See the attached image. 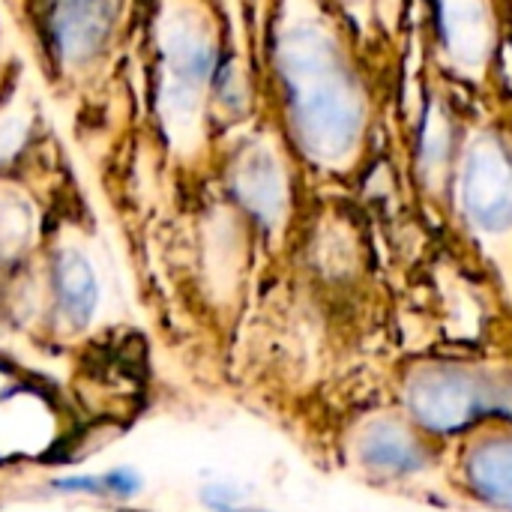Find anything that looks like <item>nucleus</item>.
I'll return each instance as SVG.
<instances>
[{
  "mask_svg": "<svg viewBox=\"0 0 512 512\" xmlns=\"http://www.w3.org/2000/svg\"><path fill=\"white\" fill-rule=\"evenodd\" d=\"M252 60L219 0H147L141 39V132L171 168L216 162L252 123Z\"/></svg>",
  "mask_w": 512,
  "mask_h": 512,
  "instance_id": "f257e3e1",
  "label": "nucleus"
},
{
  "mask_svg": "<svg viewBox=\"0 0 512 512\" xmlns=\"http://www.w3.org/2000/svg\"><path fill=\"white\" fill-rule=\"evenodd\" d=\"M360 36L330 0H273L267 21V93L273 123L297 159L351 174L369 153L375 93Z\"/></svg>",
  "mask_w": 512,
  "mask_h": 512,
  "instance_id": "f03ea898",
  "label": "nucleus"
},
{
  "mask_svg": "<svg viewBox=\"0 0 512 512\" xmlns=\"http://www.w3.org/2000/svg\"><path fill=\"white\" fill-rule=\"evenodd\" d=\"M45 99L84 144L141 129L147 0H3Z\"/></svg>",
  "mask_w": 512,
  "mask_h": 512,
  "instance_id": "7ed1b4c3",
  "label": "nucleus"
},
{
  "mask_svg": "<svg viewBox=\"0 0 512 512\" xmlns=\"http://www.w3.org/2000/svg\"><path fill=\"white\" fill-rule=\"evenodd\" d=\"M450 189L468 228L483 237L512 231V135L504 123L462 120Z\"/></svg>",
  "mask_w": 512,
  "mask_h": 512,
  "instance_id": "20e7f679",
  "label": "nucleus"
},
{
  "mask_svg": "<svg viewBox=\"0 0 512 512\" xmlns=\"http://www.w3.org/2000/svg\"><path fill=\"white\" fill-rule=\"evenodd\" d=\"M411 417L435 432L453 435L489 414H512V384L465 366H420L408 378Z\"/></svg>",
  "mask_w": 512,
  "mask_h": 512,
  "instance_id": "39448f33",
  "label": "nucleus"
},
{
  "mask_svg": "<svg viewBox=\"0 0 512 512\" xmlns=\"http://www.w3.org/2000/svg\"><path fill=\"white\" fill-rule=\"evenodd\" d=\"M510 27L507 0H435L438 69L474 90L486 87Z\"/></svg>",
  "mask_w": 512,
  "mask_h": 512,
  "instance_id": "423d86ee",
  "label": "nucleus"
},
{
  "mask_svg": "<svg viewBox=\"0 0 512 512\" xmlns=\"http://www.w3.org/2000/svg\"><path fill=\"white\" fill-rule=\"evenodd\" d=\"M51 282L57 306L63 309L66 321L78 327L87 324L99 303V279L93 258L81 243H57V249L51 252Z\"/></svg>",
  "mask_w": 512,
  "mask_h": 512,
  "instance_id": "0eeeda50",
  "label": "nucleus"
},
{
  "mask_svg": "<svg viewBox=\"0 0 512 512\" xmlns=\"http://www.w3.org/2000/svg\"><path fill=\"white\" fill-rule=\"evenodd\" d=\"M357 456L369 471L384 474V477H411L429 459V453L417 441V435H411L396 420L369 423L357 441Z\"/></svg>",
  "mask_w": 512,
  "mask_h": 512,
  "instance_id": "6e6552de",
  "label": "nucleus"
},
{
  "mask_svg": "<svg viewBox=\"0 0 512 512\" xmlns=\"http://www.w3.org/2000/svg\"><path fill=\"white\" fill-rule=\"evenodd\" d=\"M462 465L468 489L483 504L512 512V435H492L471 444Z\"/></svg>",
  "mask_w": 512,
  "mask_h": 512,
  "instance_id": "1a4fd4ad",
  "label": "nucleus"
},
{
  "mask_svg": "<svg viewBox=\"0 0 512 512\" xmlns=\"http://www.w3.org/2000/svg\"><path fill=\"white\" fill-rule=\"evenodd\" d=\"M144 480L132 468H114L105 474H75V477H60L51 483L57 495H84V498H117L129 501L141 492Z\"/></svg>",
  "mask_w": 512,
  "mask_h": 512,
  "instance_id": "9d476101",
  "label": "nucleus"
},
{
  "mask_svg": "<svg viewBox=\"0 0 512 512\" xmlns=\"http://www.w3.org/2000/svg\"><path fill=\"white\" fill-rule=\"evenodd\" d=\"M336 12L354 27L360 42L393 33L405 0H330Z\"/></svg>",
  "mask_w": 512,
  "mask_h": 512,
  "instance_id": "9b49d317",
  "label": "nucleus"
},
{
  "mask_svg": "<svg viewBox=\"0 0 512 512\" xmlns=\"http://www.w3.org/2000/svg\"><path fill=\"white\" fill-rule=\"evenodd\" d=\"M12 27V21H9V12H6V3L0 0V93L24 72V66H21V60H18V54L9 48V42H6V30Z\"/></svg>",
  "mask_w": 512,
  "mask_h": 512,
  "instance_id": "f8f14e48",
  "label": "nucleus"
},
{
  "mask_svg": "<svg viewBox=\"0 0 512 512\" xmlns=\"http://www.w3.org/2000/svg\"><path fill=\"white\" fill-rule=\"evenodd\" d=\"M219 3H222V9L228 12V18H231L234 30L240 33V39L249 45V39L243 36V21H246V18H243V0H219Z\"/></svg>",
  "mask_w": 512,
  "mask_h": 512,
  "instance_id": "ddd939ff",
  "label": "nucleus"
},
{
  "mask_svg": "<svg viewBox=\"0 0 512 512\" xmlns=\"http://www.w3.org/2000/svg\"><path fill=\"white\" fill-rule=\"evenodd\" d=\"M222 512H267V510H252V507H243V504H237V507H225Z\"/></svg>",
  "mask_w": 512,
  "mask_h": 512,
  "instance_id": "4468645a",
  "label": "nucleus"
}]
</instances>
